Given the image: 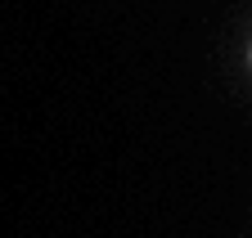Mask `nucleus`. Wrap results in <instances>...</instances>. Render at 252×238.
<instances>
[{
  "label": "nucleus",
  "instance_id": "f257e3e1",
  "mask_svg": "<svg viewBox=\"0 0 252 238\" xmlns=\"http://www.w3.org/2000/svg\"><path fill=\"white\" fill-rule=\"evenodd\" d=\"M248 58H252V54H248Z\"/></svg>",
  "mask_w": 252,
  "mask_h": 238
}]
</instances>
